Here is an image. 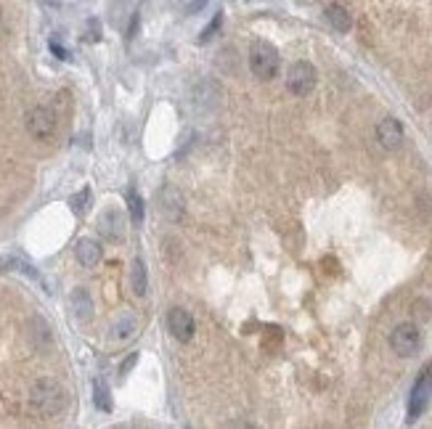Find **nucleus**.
I'll use <instances>...</instances> for the list:
<instances>
[{
    "instance_id": "obj_1",
    "label": "nucleus",
    "mask_w": 432,
    "mask_h": 429,
    "mask_svg": "<svg viewBox=\"0 0 432 429\" xmlns=\"http://www.w3.org/2000/svg\"><path fill=\"white\" fill-rule=\"evenodd\" d=\"M30 405L37 411L40 416H56L64 411L67 405V392L59 382L53 379H40L35 382L30 389Z\"/></svg>"
},
{
    "instance_id": "obj_2",
    "label": "nucleus",
    "mask_w": 432,
    "mask_h": 429,
    "mask_svg": "<svg viewBox=\"0 0 432 429\" xmlns=\"http://www.w3.org/2000/svg\"><path fill=\"white\" fill-rule=\"evenodd\" d=\"M282 67V56L276 51V45H270L268 40H257L250 48V69L257 80H273L279 74Z\"/></svg>"
},
{
    "instance_id": "obj_3",
    "label": "nucleus",
    "mask_w": 432,
    "mask_h": 429,
    "mask_svg": "<svg viewBox=\"0 0 432 429\" xmlns=\"http://www.w3.org/2000/svg\"><path fill=\"white\" fill-rule=\"evenodd\" d=\"M316 80H318V74H316L313 64H308V61H295V64L289 67V72H286V90H289L292 96H297V98H305V96L313 93Z\"/></svg>"
},
{
    "instance_id": "obj_4",
    "label": "nucleus",
    "mask_w": 432,
    "mask_h": 429,
    "mask_svg": "<svg viewBox=\"0 0 432 429\" xmlns=\"http://www.w3.org/2000/svg\"><path fill=\"white\" fill-rule=\"evenodd\" d=\"M390 347L392 353L401 358H411L422 347V331L417 324H398L390 334Z\"/></svg>"
},
{
    "instance_id": "obj_5",
    "label": "nucleus",
    "mask_w": 432,
    "mask_h": 429,
    "mask_svg": "<svg viewBox=\"0 0 432 429\" xmlns=\"http://www.w3.org/2000/svg\"><path fill=\"white\" fill-rule=\"evenodd\" d=\"M24 125H27V133H30L32 138H37V141H51V138L56 135V114H53L48 106H35V109H30Z\"/></svg>"
},
{
    "instance_id": "obj_6",
    "label": "nucleus",
    "mask_w": 432,
    "mask_h": 429,
    "mask_svg": "<svg viewBox=\"0 0 432 429\" xmlns=\"http://www.w3.org/2000/svg\"><path fill=\"white\" fill-rule=\"evenodd\" d=\"M430 398H432V363L422 371V376H419L414 389H411V398H408V421H417L419 416L427 411Z\"/></svg>"
},
{
    "instance_id": "obj_7",
    "label": "nucleus",
    "mask_w": 432,
    "mask_h": 429,
    "mask_svg": "<svg viewBox=\"0 0 432 429\" xmlns=\"http://www.w3.org/2000/svg\"><path fill=\"white\" fill-rule=\"evenodd\" d=\"M167 329H170V334L178 342H191L196 331L194 315L189 310H183V308H173L167 313Z\"/></svg>"
},
{
    "instance_id": "obj_8",
    "label": "nucleus",
    "mask_w": 432,
    "mask_h": 429,
    "mask_svg": "<svg viewBox=\"0 0 432 429\" xmlns=\"http://www.w3.org/2000/svg\"><path fill=\"white\" fill-rule=\"evenodd\" d=\"M403 138H406V130H403L401 119L385 117V119L377 122V141H379V146L382 148L395 151V148H401Z\"/></svg>"
},
{
    "instance_id": "obj_9",
    "label": "nucleus",
    "mask_w": 432,
    "mask_h": 429,
    "mask_svg": "<svg viewBox=\"0 0 432 429\" xmlns=\"http://www.w3.org/2000/svg\"><path fill=\"white\" fill-rule=\"evenodd\" d=\"M75 254H77V263L83 268H96L101 263V244L98 241H93V238H80L75 247Z\"/></svg>"
},
{
    "instance_id": "obj_10",
    "label": "nucleus",
    "mask_w": 432,
    "mask_h": 429,
    "mask_svg": "<svg viewBox=\"0 0 432 429\" xmlns=\"http://www.w3.org/2000/svg\"><path fill=\"white\" fill-rule=\"evenodd\" d=\"M98 231L109 241L122 238V215H119V209H106L104 215L98 218Z\"/></svg>"
},
{
    "instance_id": "obj_11",
    "label": "nucleus",
    "mask_w": 432,
    "mask_h": 429,
    "mask_svg": "<svg viewBox=\"0 0 432 429\" xmlns=\"http://www.w3.org/2000/svg\"><path fill=\"white\" fill-rule=\"evenodd\" d=\"M324 16H327V21L337 32H350V27H353V19H350V14H347V8H345L343 3H329Z\"/></svg>"
},
{
    "instance_id": "obj_12",
    "label": "nucleus",
    "mask_w": 432,
    "mask_h": 429,
    "mask_svg": "<svg viewBox=\"0 0 432 429\" xmlns=\"http://www.w3.org/2000/svg\"><path fill=\"white\" fill-rule=\"evenodd\" d=\"M159 209H164V215L170 218V220H178L180 215H183V196H180L173 186H167L162 193H159Z\"/></svg>"
},
{
    "instance_id": "obj_13",
    "label": "nucleus",
    "mask_w": 432,
    "mask_h": 429,
    "mask_svg": "<svg viewBox=\"0 0 432 429\" xmlns=\"http://www.w3.org/2000/svg\"><path fill=\"white\" fill-rule=\"evenodd\" d=\"M72 310H75L77 321H90V315H93V299H90L88 289H75L72 292Z\"/></svg>"
},
{
    "instance_id": "obj_14",
    "label": "nucleus",
    "mask_w": 432,
    "mask_h": 429,
    "mask_svg": "<svg viewBox=\"0 0 432 429\" xmlns=\"http://www.w3.org/2000/svg\"><path fill=\"white\" fill-rule=\"evenodd\" d=\"M130 283H133V292L138 297L146 295V289H149V273H146V263L138 257L133 263V273H130Z\"/></svg>"
},
{
    "instance_id": "obj_15",
    "label": "nucleus",
    "mask_w": 432,
    "mask_h": 429,
    "mask_svg": "<svg viewBox=\"0 0 432 429\" xmlns=\"http://www.w3.org/2000/svg\"><path fill=\"white\" fill-rule=\"evenodd\" d=\"M135 329H138V321H135L133 315H122L112 331H114V340H130L135 334Z\"/></svg>"
},
{
    "instance_id": "obj_16",
    "label": "nucleus",
    "mask_w": 432,
    "mask_h": 429,
    "mask_svg": "<svg viewBox=\"0 0 432 429\" xmlns=\"http://www.w3.org/2000/svg\"><path fill=\"white\" fill-rule=\"evenodd\" d=\"M128 207H130V220H133L135 225H141V222H144V199L138 196L135 189L128 191Z\"/></svg>"
},
{
    "instance_id": "obj_17",
    "label": "nucleus",
    "mask_w": 432,
    "mask_h": 429,
    "mask_svg": "<svg viewBox=\"0 0 432 429\" xmlns=\"http://www.w3.org/2000/svg\"><path fill=\"white\" fill-rule=\"evenodd\" d=\"M93 400H96V405L101 408V411H112V400H109V387L104 385V382H96L93 385Z\"/></svg>"
},
{
    "instance_id": "obj_18",
    "label": "nucleus",
    "mask_w": 432,
    "mask_h": 429,
    "mask_svg": "<svg viewBox=\"0 0 432 429\" xmlns=\"http://www.w3.org/2000/svg\"><path fill=\"white\" fill-rule=\"evenodd\" d=\"M88 202H90V189H83V191L75 193V196L69 199V204H72V212H75V215H83V212L88 209Z\"/></svg>"
},
{
    "instance_id": "obj_19",
    "label": "nucleus",
    "mask_w": 432,
    "mask_h": 429,
    "mask_svg": "<svg viewBox=\"0 0 432 429\" xmlns=\"http://www.w3.org/2000/svg\"><path fill=\"white\" fill-rule=\"evenodd\" d=\"M221 21H223V14H215V19L209 21V27H207V30H205V32H202V37H199V40H202V43H207L209 37H212L215 32L221 30Z\"/></svg>"
},
{
    "instance_id": "obj_20",
    "label": "nucleus",
    "mask_w": 432,
    "mask_h": 429,
    "mask_svg": "<svg viewBox=\"0 0 432 429\" xmlns=\"http://www.w3.org/2000/svg\"><path fill=\"white\" fill-rule=\"evenodd\" d=\"M135 360H138V356H135V353H133V356H130V358H128V360H125V363H122V369H119V374H128V371H130V369H133V366H135Z\"/></svg>"
},
{
    "instance_id": "obj_21",
    "label": "nucleus",
    "mask_w": 432,
    "mask_h": 429,
    "mask_svg": "<svg viewBox=\"0 0 432 429\" xmlns=\"http://www.w3.org/2000/svg\"><path fill=\"white\" fill-rule=\"evenodd\" d=\"M51 48H53V53H59V59H67V51L59 43H51Z\"/></svg>"
},
{
    "instance_id": "obj_22",
    "label": "nucleus",
    "mask_w": 432,
    "mask_h": 429,
    "mask_svg": "<svg viewBox=\"0 0 432 429\" xmlns=\"http://www.w3.org/2000/svg\"><path fill=\"white\" fill-rule=\"evenodd\" d=\"M205 3H207V0H194V3H191V6H189V11H191V14H194V11H199V8H202V6H205Z\"/></svg>"
}]
</instances>
